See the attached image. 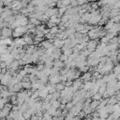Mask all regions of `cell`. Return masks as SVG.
I'll return each instance as SVG.
<instances>
[{
  "label": "cell",
  "instance_id": "obj_1",
  "mask_svg": "<svg viewBox=\"0 0 120 120\" xmlns=\"http://www.w3.org/2000/svg\"><path fill=\"white\" fill-rule=\"evenodd\" d=\"M10 37H13V31L9 27H5L1 30V39L4 38H10Z\"/></svg>",
  "mask_w": 120,
  "mask_h": 120
},
{
  "label": "cell",
  "instance_id": "obj_2",
  "mask_svg": "<svg viewBox=\"0 0 120 120\" xmlns=\"http://www.w3.org/2000/svg\"><path fill=\"white\" fill-rule=\"evenodd\" d=\"M98 46V40H89V42L87 43L86 49L88 51H90L91 52H96Z\"/></svg>",
  "mask_w": 120,
  "mask_h": 120
},
{
  "label": "cell",
  "instance_id": "obj_3",
  "mask_svg": "<svg viewBox=\"0 0 120 120\" xmlns=\"http://www.w3.org/2000/svg\"><path fill=\"white\" fill-rule=\"evenodd\" d=\"M52 43H53V40H48V39H46V40L42 41L40 43V45H41V48H43L45 50H48V49H50V48H52L53 46Z\"/></svg>",
  "mask_w": 120,
  "mask_h": 120
},
{
  "label": "cell",
  "instance_id": "obj_4",
  "mask_svg": "<svg viewBox=\"0 0 120 120\" xmlns=\"http://www.w3.org/2000/svg\"><path fill=\"white\" fill-rule=\"evenodd\" d=\"M52 44H53V46H54L55 48H57V49H61V48L64 47V45H65V41L62 40V39H59V38H54Z\"/></svg>",
  "mask_w": 120,
  "mask_h": 120
},
{
  "label": "cell",
  "instance_id": "obj_5",
  "mask_svg": "<svg viewBox=\"0 0 120 120\" xmlns=\"http://www.w3.org/2000/svg\"><path fill=\"white\" fill-rule=\"evenodd\" d=\"M64 67H65V63L62 62L61 60H55L53 62V68H57L59 70H62Z\"/></svg>",
  "mask_w": 120,
  "mask_h": 120
},
{
  "label": "cell",
  "instance_id": "obj_6",
  "mask_svg": "<svg viewBox=\"0 0 120 120\" xmlns=\"http://www.w3.org/2000/svg\"><path fill=\"white\" fill-rule=\"evenodd\" d=\"M92 77H93V75H92L90 72H86V73H84V74L82 76V78H81V79L82 80V82H91Z\"/></svg>",
  "mask_w": 120,
  "mask_h": 120
},
{
  "label": "cell",
  "instance_id": "obj_7",
  "mask_svg": "<svg viewBox=\"0 0 120 120\" xmlns=\"http://www.w3.org/2000/svg\"><path fill=\"white\" fill-rule=\"evenodd\" d=\"M63 53H62V52H61V49H55L54 50V52H52V57L55 59V60H59L60 59V57H61V55H62Z\"/></svg>",
  "mask_w": 120,
  "mask_h": 120
},
{
  "label": "cell",
  "instance_id": "obj_8",
  "mask_svg": "<svg viewBox=\"0 0 120 120\" xmlns=\"http://www.w3.org/2000/svg\"><path fill=\"white\" fill-rule=\"evenodd\" d=\"M62 51H63V54L67 55L68 57H69V56L73 53V49H71V48H66V47H63V48H62Z\"/></svg>",
  "mask_w": 120,
  "mask_h": 120
},
{
  "label": "cell",
  "instance_id": "obj_9",
  "mask_svg": "<svg viewBox=\"0 0 120 120\" xmlns=\"http://www.w3.org/2000/svg\"><path fill=\"white\" fill-rule=\"evenodd\" d=\"M99 104H100V101H98V100H92V102L90 103V108L93 110V111H95V110H97L98 108V106H99Z\"/></svg>",
  "mask_w": 120,
  "mask_h": 120
},
{
  "label": "cell",
  "instance_id": "obj_10",
  "mask_svg": "<svg viewBox=\"0 0 120 120\" xmlns=\"http://www.w3.org/2000/svg\"><path fill=\"white\" fill-rule=\"evenodd\" d=\"M13 43L12 39L11 38H4V39H1V45H5V46H8V45H11Z\"/></svg>",
  "mask_w": 120,
  "mask_h": 120
},
{
  "label": "cell",
  "instance_id": "obj_11",
  "mask_svg": "<svg viewBox=\"0 0 120 120\" xmlns=\"http://www.w3.org/2000/svg\"><path fill=\"white\" fill-rule=\"evenodd\" d=\"M22 86L23 89L28 90V89H32V82H22Z\"/></svg>",
  "mask_w": 120,
  "mask_h": 120
},
{
  "label": "cell",
  "instance_id": "obj_12",
  "mask_svg": "<svg viewBox=\"0 0 120 120\" xmlns=\"http://www.w3.org/2000/svg\"><path fill=\"white\" fill-rule=\"evenodd\" d=\"M55 89H56V91H57V92H60V93H61L63 90H65V89H66V86H65V84H64V83L59 82V83L55 84Z\"/></svg>",
  "mask_w": 120,
  "mask_h": 120
},
{
  "label": "cell",
  "instance_id": "obj_13",
  "mask_svg": "<svg viewBox=\"0 0 120 120\" xmlns=\"http://www.w3.org/2000/svg\"><path fill=\"white\" fill-rule=\"evenodd\" d=\"M51 104H52V107L54 108V109H60V106H61V102L60 100H52L51 101Z\"/></svg>",
  "mask_w": 120,
  "mask_h": 120
},
{
  "label": "cell",
  "instance_id": "obj_14",
  "mask_svg": "<svg viewBox=\"0 0 120 120\" xmlns=\"http://www.w3.org/2000/svg\"><path fill=\"white\" fill-rule=\"evenodd\" d=\"M116 103H118V101H117L115 96H112L110 98H108V105H115Z\"/></svg>",
  "mask_w": 120,
  "mask_h": 120
},
{
  "label": "cell",
  "instance_id": "obj_15",
  "mask_svg": "<svg viewBox=\"0 0 120 120\" xmlns=\"http://www.w3.org/2000/svg\"><path fill=\"white\" fill-rule=\"evenodd\" d=\"M91 53H92V52H91L90 51H88L87 49H84L83 51H82V52H80V54H81L82 56H83V57H85V58H86L87 56H90V55H91Z\"/></svg>",
  "mask_w": 120,
  "mask_h": 120
},
{
  "label": "cell",
  "instance_id": "obj_16",
  "mask_svg": "<svg viewBox=\"0 0 120 120\" xmlns=\"http://www.w3.org/2000/svg\"><path fill=\"white\" fill-rule=\"evenodd\" d=\"M50 33H51V34H52V35H54V36H56V35L59 33V26H58V25H56V26H54V27L51 28V29H50Z\"/></svg>",
  "mask_w": 120,
  "mask_h": 120
},
{
  "label": "cell",
  "instance_id": "obj_17",
  "mask_svg": "<svg viewBox=\"0 0 120 120\" xmlns=\"http://www.w3.org/2000/svg\"><path fill=\"white\" fill-rule=\"evenodd\" d=\"M106 91H107V83H105V84H103V85L100 86V88H99V90H98V93L101 94V95H103Z\"/></svg>",
  "mask_w": 120,
  "mask_h": 120
},
{
  "label": "cell",
  "instance_id": "obj_18",
  "mask_svg": "<svg viewBox=\"0 0 120 120\" xmlns=\"http://www.w3.org/2000/svg\"><path fill=\"white\" fill-rule=\"evenodd\" d=\"M89 68H90V67L89 66H82V67H81L80 68V71L81 72H83V73H86V72H88L89 71Z\"/></svg>",
  "mask_w": 120,
  "mask_h": 120
},
{
  "label": "cell",
  "instance_id": "obj_19",
  "mask_svg": "<svg viewBox=\"0 0 120 120\" xmlns=\"http://www.w3.org/2000/svg\"><path fill=\"white\" fill-rule=\"evenodd\" d=\"M113 73H114L116 76L120 74V64L116 65V66L113 68Z\"/></svg>",
  "mask_w": 120,
  "mask_h": 120
},
{
  "label": "cell",
  "instance_id": "obj_20",
  "mask_svg": "<svg viewBox=\"0 0 120 120\" xmlns=\"http://www.w3.org/2000/svg\"><path fill=\"white\" fill-rule=\"evenodd\" d=\"M42 41H44V38H39V37H38V36H36L35 38H34V44H37V43H38V42H42Z\"/></svg>",
  "mask_w": 120,
  "mask_h": 120
},
{
  "label": "cell",
  "instance_id": "obj_21",
  "mask_svg": "<svg viewBox=\"0 0 120 120\" xmlns=\"http://www.w3.org/2000/svg\"><path fill=\"white\" fill-rule=\"evenodd\" d=\"M102 95L101 94H99V93H98V94H96L94 97H93V99L94 100H98V101H100L101 99H102Z\"/></svg>",
  "mask_w": 120,
  "mask_h": 120
},
{
  "label": "cell",
  "instance_id": "obj_22",
  "mask_svg": "<svg viewBox=\"0 0 120 120\" xmlns=\"http://www.w3.org/2000/svg\"><path fill=\"white\" fill-rule=\"evenodd\" d=\"M36 68L38 69V71H43L45 69V65H43V64H38V66L36 67Z\"/></svg>",
  "mask_w": 120,
  "mask_h": 120
},
{
  "label": "cell",
  "instance_id": "obj_23",
  "mask_svg": "<svg viewBox=\"0 0 120 120\" xmlns=\"http://www.w3.org/2000/svg\"><path fill=\"white\" fill-rule=\"evenodd\" d=\"M112 115L114 120H118L120 118V112H114L113 113H112Z\"/></svg>",
  "mask_w": 120,
  "mask_h": 120
},
{
  "label": "cell",
  "instance_id": "obj_24",
  "mask_svg": "<svg viewBox=\"0 0 120 120\" xmlns=\"http://www.w3.org/2000/svg\"><path fill=\"white\" fill-rule=\"evenodd\" d=\"M52 67H53V62H46V63H45V68L52 69Z\"/></svg>",
  "mask_w": 120,
  "mask_h": 120
},
{
  "label": "cell",
  "instance_id": "obj_25",
  "mask_svg": "<svg viewBox=\"0 0 120 120\" xmlns=\"http://www.w3.org/2000/svg\"><path fill=\"white\" fill-rule=\"evenodd\" d=\"M72 85H73V82L72 81H67L65 82V86L66 87H71Z\"/></svg>",
  "mask_w": 120,
  "mask_h": 120
},
{
  "label": "cell",
  "instance_id": "obj_26",
  "mask_svg": "<svg viewBox=\"0 0 120 120\" xmlns=\"http://www.w3.org/2000/svg\"><path fill=\"white\" fill-rule=\"evenodd\" d=\"M107 20H108V19H103V18H102V19L100 20V22H99V23H98V24H99V25L105 24V23H106V22H107Z\"/></svg>",
  "mask_w": 120,
  "mask_h": 120
},
{
  "label": "cell",
  "instance_id": "obj_27",
  "mask_svg": "<svg viewBox=\"0 0 120 120\" xmlns=\"http://www.w3.org/2000/svg\"><path fill=\"white\" fill-rule=\"evenodd\" d=\"M85 114H86V113H85V112H84L83 111H82V112H80V114H79L78 116H79L80 118H82V117H84V116H85Z\"/></svg>",
  "mask_w": 120,
  "mask_h": 120
},
{
  "label": "cell",
  "instance_id": "obj_28",
  "mask_svg": "<svg viewBox=\"0 0 120 120\" xmlns=\"http://www.w3.org/2000/svg\"><path fill=\"white\" fill-rule=\"evenodd\" d=\"M8 67H7V65H6V63L5 62H1V68L3 69V68H7Z\"/></svg>",
  "mask_w": 120,
  "mask_h": 120
},
{
  "label": "cell",
  "instance_id": "obj_29",
  "mask_svg": "<svg viewBox=\"0 0 120 120\" xmlns=\"http://www.w3.org/2000/svg\"><path fill=\"white\" fill-rule=\"evenodd\" d=\"M117 59L120 60V50H118V53H117Z\"/></svg>",
  "mask_w": 120,
  "mask_h": 120
},
{
  "label": "cell",
  "instance_id": "obj_30",
  "mask_svg": "<svg viewBox=\"0 0 120 120\" xmlns=\"http://www.w3.org/2000/svg\"><path fill=\"white\" fill-rule=\"evenodd\" d=\"M116 80H118V82H120V74L116 76Z\"/></svg>",
  "mask_w": 120,
  "mask_h": 120
},
{
  "label": "cell",
  "instance_id": "obj_31",
  "mask_svg": "<svg viewBox=\"0 0 120 120\" xmlns=\"http://www.w3.org/2000/svg\"><path fill=\"white\" fill-rule=\"evenodd\" d=\"M1 120H7V118H1Z\"/></svg>",
  "mask_w": 120,
  "mask_h": 120
}]
</instances>
